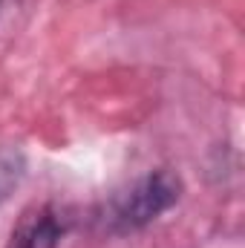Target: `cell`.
<instances>
[{"mask_svg":"<svg viewBox=\"0 0 245 248\" xmlns=\"http://www.w3.org/2000/svg\"><path fill=\"white\" fill-rule=\"evenodd\" d=\"M179 179L168 170H156L144 179H138L130 187V193H124L119 208H116V219L122 222V228H141L147 222H153L159 214H165L170 205H176L179 199Z\"/></svg>","mask_w":245,"mask_h":248,"instance_id":"obj_1","label":"cell"},{"mask_svg":"<svg viewBox=\"0 0 245 248\" xmlns=\"http://www.w3.org/2000/svg\"><path fill=\"white\" fill-rule=\"evenodd\" d=\"M58 240H61V225L55 214L41 211L38 217L20 225V231L12 240V248H58Z\"/></svg>","mask_w":245,"mask_h":248,"instance_id":"obj_2","label":"cell"},{"mask_svg":"<svg viewBox=\"0 0 245 248\" xmlns=\"http://www.w3.org/2000/svg\"><path fill=\"white\" fill-rule=\"evenodd\" d=\"M23 176V159L17 150H0V202Z\"/></svg>","mask_w":245,"mask_h":248,"instance_id":"obj_3","label":"cell"}]
</instances>
